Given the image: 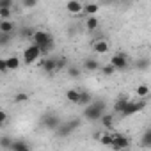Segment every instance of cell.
Listing matches in <instances>:
<instances>
[{"label": "cell", "mask_w": 151, "mask_h": 151, "mask_svg": "<svg viewBox=\"0 0 151 151\" xmlns=\"http://www.w3.org/2000/svg\"><path fill=\"white\" fill-rule=\"evenodd\" d=\"M105 114H107V103H105L103 100L93 101L91 105H87V107L84 109V117H86L87 121H91V123L100 121Z\"/></svg>", "instance_id": "cell-1"}, {"label": "cell", "mask_w": 151, "mask_h": 151, "mask_svg": "<svg viewBox=\"0 0 151 151\" xmlns=\"http://www.w3.org/2000/svg\"><path fill=\"white\" fill-rule=\"evenodd\" d=\"M32 45L39 46L43 57H46V55L52 52V48H53V37H52V34L46 32V30H36L34 39H32Z\"/></svg>", "instance_id": "cell-2"}, {"label": "cell", "mask_w": 151, "mask_h": 151, "mask_svg": "<svg viewBox=\"0 0 151 151\" xmlns=\"http://www.w3.org/2000/svg\"><path fill=\"white\" fill-rule=\"evenodd\" d=\"M22 57H23V62H25L27 66H30V64H36V62L43 57V53H41V48H39V46H36V45H29V46L23 50Z\"/></svg>", "instance_id": "cell-3"}, {"label": "cell", "mask_w": 151, "mask_h": 151, "mask_svg": "<svg viewBox=\"0 0 151 151\" xmlns=\"http://www.w3.org/2000/svg\"><path fill=\"white\" fill-rule=\"evenodd\" d=\"M80 123H82V121H80V119H77V117L71 119V121H68V123H62V124L57 128L55 135H57V137H68V135H71L75 130L80 126Z\"/></svg>", "instance_id": "cell-4"}, {"label": "cell", "mask_w": 151, "mask_h": 151, "mask_svg": "<svg viewBox=\"0 0 151 151\" xmlns=\"http://www.w3.org/2000/svg\"><path fill=\"white\" fill-rule=\"evenodd\" d=\"M112 149L114 151H126V149H130V139L126 137V135H123V133H117V132H114L112 133Z\"/></svg>", "instance_id": "cell-5"}, {"label": "cell", "mask_w": 151, "mask_h": 151, "mask_svg": "<svg viewBox=\"0 0 151 151\" xmlns=\"http://www.w3.org/2000/svg\"><path fill=\"white\" fill-rule=\"evenodd\" d=\"M41 124L46 128V130H52V132H57V128L62 124L60 123V119H59V116H55V114H45L43 117H41Z\"/></svg>", "instance_id": "cell-6"}, {"label": "cell", "mask_w": 151, "mask_h": 151, "mask_svg": "<svg viewBox=\"0 0 151 151\" xmlns=\"http://www.w3.org/2000/svg\"><path fill=\"white\" fill-rule=\"evenodd\" d=\"M110 64L116 68V71H123V69H126L128 68V55L126 53H114L112 57H110Z\"/></svg>", "instance_id": "cell-7"}, {"label": "cell", "mask_w": 151, "mask_h": 151, "mask_svg": "<svg viewBox=\"0 0 151 151\" xmlns=\"http://www.w3.org/2000/svg\"><path fill=\"white\" fill-rule=\"evenodd\" d=\"M39 68H41L45 73H48V75H52V73L59 71L57 59H53V57H43V59H41V62H39Z\"/></svg>", "instance_id": "cell-8"}, {"label": "cell", "mask_w": 151, "mask_h": 151, "mask_svg": "<svg viewBox=\"0 0 151 151\" xmlns=\"http://www.w3.org/2000/svg\"><path fill=\"white\" fill-rule=\"evenodd\" d=\"M146 107V100H139V101H132L130 100V103H128V107L124 109V112L121 114L123 117H128V116H133V114H137V112H140L142 109Z\"/></svg>", "instance_id": "cell-9"}, {"label": "cell", "mask_w": 151, "mask_h": 151, "mask_svg": "<svg viewBox=\"0 0 151 151\" xmlns=\"http://www.w3.org/2000/svg\"><path fill=\"white\" fill-rule=\"evenodd\" d=\"M84 6H86V4L78 2V0H69V2L66 4V9H68V13H71L73 16H80V14L84 13Z\"/></svg>", "instance_id": "cell-10"}, {"label": "cell", "mask_w": 151, "mask_h": 151, "mask_svg": "<svg viewBox=\"0 0 151 151\" xmlns=\"http://www.w3.org/2000/svg\"><path fill=\"white\" fill-rule=\"evenodd\" d=\"M16 30V23L13 20H0V34H13Z\"/></svg>", "instance_id": "cell-11"}, {"label": "cell", "mask_w": 151, "mask_h": 151, "mask_svg": "<svg viewBox=\"0 0 151 151\" xmlns=\"http://www.w3.org/2000/svg\"><path fill=\"white\" fill-rule=\"evenodd\" d=\"M93 48H94V52L98 53V55H105V53H109V43L105 41V39H96L94 43H93Z\"/></svg>", "instance_id": "cell-12"}, {"label": "cell", "mask_w": 151, "mask_h": 151, "mask_svg": "<svg viewBox=\"0 0 151 151\" xmlns=\"http://www.w3.org/2000/svg\"><path fill=\"white\" fill-rule=\"evenodd\" d=\"M128 103H130V100H128V98H124V96L117 98V100H116V103H114V112H116V114H123V112H124V109L128 107Z\"/></svg>", "instance_id": "cell-13"}, {"label": "cell", "mask_w": 151, "mask_h": 151, "mask_svg": "<svg viewBox=\"0 0 151 151\" xmlns=\"http://www.w3.org/2000/svg\"><path fill=\"white\" fill-rule=\"evenodd\" d=\"M80 93L82 91H78V89H68L66 91V100L75 103V105H78L80 103Z\"/></svg>", "instance_id": "cell-14"}, {"label": "cell", "mask_w": 151, "mask_h": 151, "mask_svg": "<svg viewBox=\"0 0 151 151\" xmlns=\"http://www.w3.org/2000/svg\"><path fill=\"white\" fill-rule=\"evenodd\" d=\"M135 94L139 96V100H146V98L151 94V87H149L147 84H140V86H137Z\"/></svg>", "instance_id": "cell-15"}, {"label": "cell", "mask_w": 151, "mask_h": 151, "mask_svg": "<svg viewBox=\"0 0 151 151\" xmlns=\"http://www.w3.org/2000/svg\"><path fill=\"white\" fill-rule=\"evenodd\" d=\"M11 151H32V147H30L29 142L16 139V140L13 142V146H11Z\"/></svg>", "instance_id": "cell-16"}, {"label": "cell", "mask_w": 151, "mask_h": 151, "mask_svg": "<svg viewBox=\"0 0 151 151\" xmlns=\"http://www.w3.org/2000/svg\"><path fill=\"white\" fill-rule=\"evenodd\" d=\"M84 69L86 71H96V69H100V62L96 59H93V57H87L84 60Z\"/></svg>", "instance_id": "cell-17"}, {"label": "cell", "mask_w": 151, "mask_h": 151, "mask_svg": "<svg viewBox=\"0 0 151 151\" xmlns=\"http://www.w3.org/2000/svg\"><path fill=\"white\" fill-rule=\"evenodd\" d=\"M140 146L146 149H151V128L144 130V133L140 135Z\"/></svg>", "instance_id": "cell-18"}, {"label": "cell", "mask_w": 151, "mask_h": 151, "mask_svg": "<svg viewBox=\"0 0 151 151\" xmlns=\"http://www.w3.org/2000/svg\"><path fill=\"white\" fill-rule=\"evenodd\" d=\"M98 11H100V6H98L96 2H87V4L84 6V13L87 14V18H89V16H94Z\"/></svg>", "instance_id": "cell-19"}, {"label": "cell", "mask_w": 151, "mask_h": 151, "mask_svg": "<svg viewBox=\"0 0 151 151\" xmlns=\"http://www.w3.org/2000/svg\"><path fill=\"white\" fill-rule=\"evenodd\" d=\"M98 27H100V20H98L96 16H89V18L86 20V29H87L89 32H94Z\"/></svg>", "instance_id": "cell-20"}, {"label": "cell", "mask_w": 151, "mask_h": 151, "mask_svg": "<svg viewBox=\"0 0 151 151\" xmlns=\"http://www.w3.org/2000/svg\"><path fill=\"white\" fill-rule=\"evenodd\" d=\"M100 124L103 126V128H114V114H105L101 119H100Z\"/></svg>", "instance_id": "cell-21"}, {"label": "cell", "mask_w": 151, "mask_h": 151, "mask_svg": "<svg viewBox=\"0 0 151 151\" xmlns=\"http://www.w3.org/2000/svg\"><path fill=\"white\" fill-rule=\"evenodd\" d=\"M6 60H7V68H9V71H16V69L20 68V57L13 55V57H7Z\"/></svg>", "instance_id": "cell-22"}, {"label": "cell", "mask_w": 151, "mask_h": 151, "mask_svg": "<svg viewBox=\"0 0 151 151\" xmlns=\"http://www.w3.org/2000/svg\"><path fill=\"white\" fill-rule=\"evenodd\" d=\"M34 34H36V30L32 29V27H23V29H20V36L23 37V39H34Z\"/></svg>", "instance_id": "cell-23"}, {"label": "cell", "mask_w": 151, "mask_h": 151, "mask_svg": "<svg viewBox=\"0 0 151 151\" xmlns=\"http://www.w3.org/2000/svg\"><path fill=\"white\" fill-rule=\"evenodd\" d=\"M91 103H93V94H91L89 91H82V93H80V103H78V105H86V107H87V105H91Z\"/></svg>", "instance_id": "cell-24"}, {"label": "cell", "mask_w": 151, "mask_h": 151, "mask_svg": "<svg viewBox=\"0 0 151 151\" xmlns=\"http://www.w3.org/2000/svg\"><path fill=\"white\" fill-rule=\"evenodd\" d=\"M149 66H151V60H149L147 57H142V59H139V60L135 62V68H137V69H142V71L147 69Z\"/></svg>", "instance_id": "cell-25"}, {"label": "cell", "mask_w": 151, "mask_h": 151, "mask_svg": "<svg viewBox=\"0 0 151 151\" xmlns=\"http://www.w3.org/2000/svg\"><path fill=\"white\" fill-rule=\"evenodd\" d=\"M13 101H14L16 105L25 103V101H29V94H27V93H16V94L13 96Z\"/></svg>", "instance_id": "cell-26"}, {"label": "cell", "mask_w": 151, "mask_h": 151, "mask_svg": "<svg viewBox=\"0 0 151 151\" xmlns=\"http://www.w3.org/2000/svg\"><path fill=\"white\" fill-rule=\"evenodd\" d=\"M13 139H9L7 135H2V139H0V146H2L4 149H11V146H13Z\"/></svg>", "instance_id": "cell-27"}, {"label": "cell", "mask_w": 151, "mask_h": 151, "mask_svg": "<svg viewBox=\"0 0 151 151\" xmlns=\"http://www.w3.org/2000/svg\"><path fill=\"white\" fill-rule=\"evenodd\" d=\"M100 69H101V73L105 75V77H110V75H114V73H116V68H114L110 62H109L107 66H101Z\"/></svg>", "instance_id": "cell-28"}, {"label": "cell", "mask_w": 151, "mask_h": 151, "mask_svg": "<svg viewBox=\"0 0 151 151\" xmlns=\"http://www.w3.org/2000/svg\"><path fill=\"white\" fill-rule=\"evenodd\" d=\"M112 133H103L101 135V139H100V144L101 146H112Z\"/></svg>", "instance_id": "cell-29"}, {"label": "cell", "mask_w": 151, "mask_h": 151, "mask_svg": "<svg viewBox=\"0 0 151 151\" xmlns=\"http://www.w3.org/2000/svg\"><path fill=\"white\" fill-rule=\"evenodd\" d=\"M80 73H82V71H80L77 66H69V68H68V75H69L71 78H78V77H80Z\"/></svg>", "instance_id": "cell-30"}, {"label": "cell", "mask_w": 151, "mask_h": 151, "mask_svg": "<svg viewBox=\"0 0 151 151\" xmlns=\"http://www.w3.org/2000/svg\"><path fill=\"white\" fill-rule=\"evenodd\" d=\"M13 11L11 9H0V20H11Z\"/></svg>", "instance_id": "cell-31"}, {"label": "cell", "mask_w": 151, "mask_h": 151, "mask_svg": "<svg viewBox=\"0 0 151 151\" xmlns=\"http://www.w3.org/2000/svg\"><path fill=\"white\" fill-rule=\"evenodd\" d=\"M0 71H2L4 75L9 73V68H7V60L6 59H0Z\"/></svg>", "instance_id": "cell-32"}, {"label": "cell", "mask_w": 151, "mask_h": 151, "mask_svg": "<svg viewBox=\"0 0 151 151\" xmlns=\"http://www.w3.org/2000/svg\"><path fill=\"white\" fill-rule=\"evenodd\" d=\"M13 0H4V2H0V9H11L13 7Z\"/></svg>", "instance_id": "cell-33"}, {"label": "cell", "mask_w": 151, "mask_h": 151, "mask_svg": "<svg viewBox=\"0 0 151 151\" xmlns=\"http://www.w3.org/2000/svg\"><path fill=\"white\" fill-rule=\"evenodd\" d=\"M36 6H37V2H36V0H23V7H25V9L36 7Z\"/></svg>", "instance_id": "cell-34"}, {"label": "cell", "mask_w": 151, "mask_h": 151, "mask_svg": "<svg viewBox=\"0 0 151 151\" xmlns=\"http://www.w3.org/2000/svg\"><path fill=\"white\" fill-rule=\"evenodd\" d=\"M11 36H13V34H0V43H2V45H7L9 39H11Z\"/></svg>", "instance_id": "cell-35"}, {"label": "cell", "mask_w": 151, "mask_h": 151, "mask_svg": "<svg viewBox=\"0 0 151 151\" xmlns=\"http://www.w3.org/2000/svg\"><path fill=\"white\" fill-rule=\"evenodd\" d=\"M7 124V112H0V126Z\"/></svg>", "instance_id": "cell-36"}]
</instances>
